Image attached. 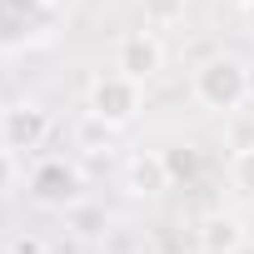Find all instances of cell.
<instances>
[{"label": "cell", "mask_w": 254, "mask_h": 254, "mask_svg": "<svg viewBox=\"0 0 254 254\" xmlns=\"http://www.w3.org/2000/svg\"><path fill=\"white\" fill-rule=\"evenodd\" d=\"M190 95H194L199 110L234 120V115H244V105L254 100V70H249L244 55H234V50H214V55H204V60L194 65V75H190Z\"/></svg>", "instance_id": "cell-1"}, {"label": "cell", "mask_w": 254, "mask_h": 254, "mask_svg": "<svg viewBox=\"0 0 254 254\" xmlns=\"http://www.w3.org/2000/svg\"><path fill=\"white\" fill-rule=\"evenodd\" d=\"M145 110V85L120 75V70H105L90 80L85 90V115H95L100 125H110V130H130V125L140 120Z\"/></svg>", "instance_id": "cell-2"}, {"label": "cell", "mask_w": 254, "mask_h": 254, "mask_svg": "<svg viewBox=\"0 0 254 254\" xmlns=\"http://www.w3.org/2000/svg\"><path fill=\"white\" fill-rule=\"evenodd\" d=\"M25 190H30V199L40 209H60L65 214V209H75L85 199V175L65 155H35V165L25 170Z\"/></svg>", "instance_id": "cell-3"}, {"label": "cell", "mask_w": 254, "mask_h": 254, "mask_svg": "<svg viewBox=\"0 0 254 254\" xmlns=\"http://www.w3.org/2000/svg\"><path fill=\"white\" fill-rule=\"evenodd\" d=\"M60 30V0H0V50L45 45Z\"/></svg>", "instance_id": "cell-4"}, {"label": "cell", "mask_w": 254, "mask_h": 254, "mask_svg": "<svg viewBox=\"0 0 254 254\" xmlns=\"http://www.w3.org/2000/svg\"><path fill=\"white\" fill-rule=\"evenodd\" d=\"M55 135V115L40 100H10L0 110V145L15 155H40Z\"/></svg>", "instance_id": "cell-5"}, {"label": "cell", "mask_w": 254, "mask_h": 254, "mask_svg": "<svg viewBox=\"0 0 254 254\" xmlns=\"http://www.w3.org/2000/svg\"><path fill=\"white\" fill-rule=\"evenodd\" d=\"M165 60L170 55H165V40L155 30H130V35H120V45H115V70L140 80V85H150L165 70Z\"/></svg>", "instance_id": "cell-6"}, {"label": "cell", "mask_w": 254, "mask_h": 254, "mask_svg": "<svg viewBox=\"0 0 254 254\" xmlns=\"http://www.w3.org/2000/svg\"><path fill=\"white\" fill-rule=\"evenodd\" d=\"M170 185H175V175H170L165 150H140V155H130V165H125V190H130L135 199H160Z\"/></svg>", "instance_id": "cell-7"}, {"label": "cell", "mask_w": 254, "mask_h": 254, "mask_svg": "<svg viewBox=\"0 0 254 254\" xmlns=\"http://www.w3.org/2000/svg\"><path fill=\"white\" fill-rule=\"evenodd\" d=\"M244 239H249V224L229 209H214V214L199 219V249L204 254H234Z\"/></svg>", "instance_id": "cell-8"}, {"label": "cell", "mask_w": 254, "mask_h": 254, "mask_svg": "<svg viewBox=\"0 0 254 254\" xmlns=\"http://www.w3.org/2000/svg\"><path fill=\"white\" fill-rule=\"evenodd\" d=\"M65 219H70V229L80 234V239H105L110 234V214L105 209H95V204H75V209H65Z\"/></svg>", "instance_id": "cell-9"}, {"label": "cell", "mask_w": 254, "mask_h": 254, "mask_svg": "<svg viewBox=\"0 0 254 254\" xmlns=\"http://www.w3.org/2000/svg\"><path fill=\"white\" fill-rule=\"evenodd\" d=\"M185 10H190V0H140V15H145L150 30H170V25H180Z\"/></svg>", "instance_id": "cell-10"}, {"label": "cell", "mask_w": 254, "mask_h": 254, "mask_svg": "<svg viewBox=\"0 0 254 254\" xmlns=\"http://www.w3.org/2000/svg\"><path fill=\"white\" fill-rule=\"evenodd\" d=\"M229 185H234L244 199H254V145H239V150L229 155Z\"/></svg>", "instance_id": "cell-11"}, {"label": "cell", "mask_w": 254, "mask_h": 254, "mask_svg": "<svg viewBox=\"0 0 254 254\" xmlns=\"http://www.w3.org/2000/svg\"><path fill=\"white\" fill-rule=\"evenodd\" d=\"M110 125H100L95 115H85L80 120V130H75V140H80V150H90V155H100V150H110Z\"/></svg>", "instance_id": "cell-12"}, {"label": "cell", "mask_w": 254, "mask_h": 254, "mask_svg": "<svg viewBox=\"0 0 254 254\" xmlns=\"http://www.w3.org/2000/svg\"><path fill=\"white\" fill-rule=\"evenodd\" d=\"M15 185H20V155L0 145V194H10Z\"/></svg>", "instance_id": "cell-13"}, {"label": "cell", "mask_w": 254, "mask_h": 254, "mask_svg": "<svg viewBox=\"0 0 254 254\" xmlns=\"http://www.w3.org/2000/svg\"><path fill=\"white\" fill-rule=\"evenodd\" d=\"M165 160H170V175H175V180H180V175H194V150H190V145H175Z\"/></svg>", "instance_id": "cell-14"}, {"label": "cell", "mask_w": 254, "mask_h": 254, "mask_svg": "<svg viewBox=\"0 0 254 254\" xmlns=\"http://www.w3.org/2000/svg\"><path fill=\"white\" fill-rule=\"evenodd\" d=\"M5 254H45V239H40V234H15V239L5 244Z\"/></svg>", "instance_id": "cell-15"}, {"label": "cell", "mask_w": 254, "mask_h": 254, "mask_svg": "<svg viewBox=\"0 0 254 254\" xmlns=\"http://www.w3.org/2000/svg\"><path fill=\"white\" fill-rule=\"evenodd\" d=\"M239 20H244V30H249V35H254V0H249V5H244V10H239Z\"/></svg>", "instance_id": "cell-16"}, {"label": "cell", "mask_w": 254, "mask_h": 254, "mask_svg": "<svg viewBox=\"0 0 254 254\" xmlns=\"http://www.w3.org/2000/svg\"><path fill=\"white\" fill-rule=\"evenodd\" d=\"M234 254H254V239H244V244H239V249H234Z\"/></svg>", "instance_id": "cell-17"}, {"label": "cell", "mask_w": 254, "mask_h": 254, "mask_svg": "<svg viewBox=\"0 0 254 254\" xmlns=\"http://www.w3.org/2000/svg\"><path fill=\"white\" fill-rule=\"evenodd\" d=\"M219 5H234V10H244V5H249V0H219Z\"/></svg>", "instance_id": "cell-18"}, {"label": "cell", "mask_w": 254, "mask_h": 254, "mask_svg": "<svg viewBox=\"0 0 254 254\" xmlns=\"http://www.w3.org/2000/svg\"><path fill=\"white\" fill-rule=\"evenodd\" d=\"M249 239H254V224H249Z\"/></svg>", "instance_id": "cell-19"}]
</instances>
